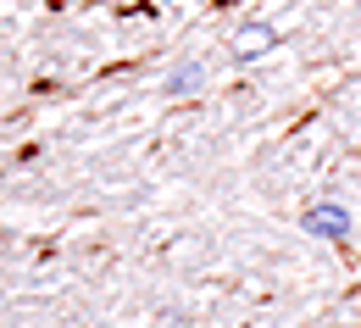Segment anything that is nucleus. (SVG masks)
<instances>
[{
  "mask_svg": "<svg viewBox=\"0 0 361 328\" xmlns=\"http://www.w3.org/2000/svg\"><path fill=\"white\" fill-rule=\"evenodd\" d=\"M306 234L345 239L350 234V212H345V206H312V212H306Z\"/></svg>",
  "mask_w": 361,
  "mask_h": 328,
  "instance_id": "f257e3e1",
  "label": "nucleus"
},
{
  "mask_svg": "<svg viewBox=\"0 0 361 328\" xmlns=\"http://www.w3.org/2000/svg\"><path fill=\"white\" fill-rule=\"evenodd\" d=\"M272 45H278V34H272L267 23H250V28L233 40V56H267Z\"/></svg>",
  "mask_w": 361,
  "mask_h": 328,
  "instance_id": "f03ea898",
  "label": "nucleus"
},
{
  "mask_svg": "<svg viewBox=\"0 0 361 328\" xmlns=\"http://www.w3.org/2000/svg\"><path fill=\"white\" fill-rule=\"evenodd\" d=\"M189 90H200V61H195V67H189V61H183L178 73H173V78H167V95H189Z\"/></svg>",
  "mask_w": 361,
  "mask_h": 328,
  "instance_id": "7ed1b4c3",
  "label": "nucleus"
}]
</instances>
